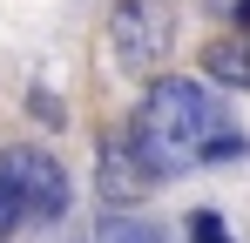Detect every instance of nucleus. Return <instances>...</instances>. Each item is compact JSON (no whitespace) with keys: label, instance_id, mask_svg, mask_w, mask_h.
Here are the masks:
<instances>
[{"label":"nucleus","instance_id":"obj_7","mask_svg":"<svg viewBox=\"0 0 250 243\" xmlns=\"http://www.w3.org/2000/svg\"><path fill=\"white\" fill-rule=\"evenodd\" d=\"M189 237L196 243H230V223H223L216 209H196V216H189Z\"/></svg>","mask_w":250,"mask_h":243},{"label":"nucleus","instance_id":"obj_2","mask_svg":"<svg viewBox=\"0 0 250 243\" xmlns=\"http://www.w3.org/2000/svg\"><path fill=\"white\" fill-rule=\"evenodd\" d=\"M0 202L21 223H61L75 202V182L61 156H47L41 142H14V149H0Z\"/></svg>","mask_w":250,"mask_h":243},{"label":"nucleus","instance_id":"obj_1","mask_svg":"<svg viewBox=\"0 0 250 243\" xmlns=\"http://www.w3.org/2000/svg\"><path fill=\"white\" fill-rule=\"evenodd\" d=\"M128 156L142 162L149 182H176L203 162H230L244 156V128L230 122V108L216 101L209 81H189V75H156L142 88L135 115L122 128Z\"/></svg>","mask_w":250,"mask_h":243},{"label":"nucleus","instance_id":"obj_3","mask_svg":"<svg viewBox=\"0 0 250 243\" xmlns=\"http://www.w3.org/2000/svg\"><path fill=\"white\" fill-rule=\"evenodd\" d=\"M169 0H115V14H108V47H115V61H122L128 75H156L169 54Z\"/></svg>","mask_w":250,"mask_h":243},{"label":"nucleus","instance_id":"obj_5","mask_svg":"<svg viewBox=\"0 0 250 243\" xmlns=\"http://www.w3.org/2000/svg\"><path fill=\"white\" fill-rule=\"evenodd\" d=\"M203 81L244 88V95H250V27H237V34H223V40L203 47Z\"/></svg>","mask_w":250,"mask_h":243},{"label":"nucleus","instance_id":"obj_4","mask_svg":"<svg viewBox=\"0 0 250 243\" xmlns=\"http://www.w3.org/2000/svg\"><path fill=\"white\" fill-rule=\"evenodd\" d=\"M95 176H102V196L115 202V209H128V202H142V196H149V189H156V182L142 176V162L128 156L122 128H115V135L102 142V156H95Z\"/></svg>","mask_w":250,"mask_h":243},{"label":"nucleus","instance_id":"obj_9","mask_svg":"<svg viewBox=\"0 0 250 243\" xmlns=\"http://www.w3.org/2000/svg\"><path fill=\"white\" fill-rule=\"evenodd\" d=\"M237 27H250V0H237Z\"/></svg>","mask_w":250,"mask_h":243},{"label":"nucleus","instance_id":"obj_8","mask_svg":"<svg viewBox=\"0 0 250 243\" xmlns=\"http://www.w3.org/2000/svg\"><path fill=\"white\" fill-rule=\"evenodd\" d=\"M14 230H21V216H14V209H7V202H0V243L14 237Z\"/></svg>","mask_w":250,"mask_h":243},{"label":"nucleus","instance_id":"obj_6","mask_svg":"<svg viewBox=\"0 0 250 243\" xmlns=\"http://www.w3.org/2000/svg\"><path fill=\"white\" fill-rule=\"evenodd\" d=\"M95 243H169L149 216H128V209H108L102 223H95Z\"/></svg>","mask_w":250,"mask_h":243}]
</instances>
